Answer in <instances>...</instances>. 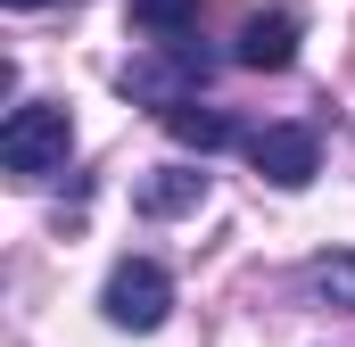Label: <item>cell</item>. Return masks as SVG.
Returning <instances> with one entry per match:
<instances>
[{
  "label": "cell",
  "instance_id": "1",
  "mask_svg": "<svg viewBox=\"0 0 355 347\" xmlns=\"http://www.w3.org/2000/svg\"><path fill=\"white\" fill-rule=\"evenodd\" d=\"M67 158H75V116H67L58 99L8 108V124H0V166L17 174V182H50V174H67Z\"/></svg>",
  "mask_w": 355,
  "mask_h": 347
},
{
  "label": "cell",
  "instance_id": "2",
  "mask_svg": "<svg viewBox=\"0 0 355 347\" xmlns=\"http://www.w3.org/2000/svg\"><path fill=\"white\" fill-rule=\"evenodd\" d=\"M207 75H215V58H207L190 33H174V42L141 50L116 83H124V99H132V108H157V116H166V108H182V99H198V83H207Z\"/></svg>",
  "mask_w": 355,
  "mask_h": 347
},
{
  "label": "cell",
  "instance_id": "3",
  "mask_svg": "<svg viewBox=\"0 0 355 347\" xmlns=\"http://www.w3.org/2000/svg\"><path fill=\"white\" fill-rule=\"evenodd\" d=\"M99 306H107V323H116V331H157V323L174 314V281H166V264L124 257L116 273H107Z\"/></svg>",
  "mask_w": 355,
  "mask_h": 347
},
{
  "label": "cell",
  "instance_id": "4",
  "mask_svg": "<svg viewBox=\"0 0 355 347\" xmlns=\"http://www.w3.org/2000/svg\"><path fill=\"white\" fill-rule=\"evenodd\" d=\"M248 158L272 190H306L322 166V141H314V124H265V133H248Z\"/></svg>",
  "mask_w": 355,
  "mask_h": 347
},
{
  "label": "cell",
  "instance_id": "5",
  "mask_svg": "<svg viewBox=\"0 0 355 347\" xmlns=\"http://www.w3.org/2000/svg\"><path fill=\"white\" fill-rule=\"evenodd\" d=\"M289 58H297V8H257V17L240 25V67L281 75Z\"/></svg>",
  "mask_w": 355,
  "mask_h": 347
},
{
  "label": "cell",
  "instance_id": "6",
  "mask_svg": "<svg viewBox=\"0 0 355 347\" xmlns=\"http://www.w3.org/2000/svg\"><path fill=\"white\" fill-rule=\"evenodd\" d=\"M132 207H141V215H190V207H207V174L198 166H157L132 190Z\"/></svg>",
  "mask_w": 355,
  "mask_h": 347
},
{
  "label": "cell",
  "instance_id": "7",
  "mask_svg": "<svg viewBox=\"0 0 355 347\" xmlns=\"http://www.w3.org/2000/svg\"><path fill=\"white\" fill-rule=\"evenodd\" d=\"M166 133H174L182 149H198V158H207V149H223V141H232V116H215V108L182 99V108H166Z\"/></svg>",
  "mask_w": 355,
  "mask_h": 347
},
{
  "label": "cell",
  "instance_id": "8",
  "mask_svg": "<svg viewBox=\"0 0 355 347\" xmlns=\"http://www.w3.org/2000/svg\"><path fill=\"white\" fill-rule=\"evenodd\" d=\"M306 289H314L322 306L355 314V248H331V257H314V264H306Z\"/></svg>",
  "mask_w": 355,
  "mask_h": 347
},
{
  "label": "cell",
  "instance_id": "9",
  "mask_svg": "<svg viewBox=\"0 0 355 347\" xmlns=\"http://www.w3.org/2000/svg\"><path fill=\"white\" fill-rule=\"evenodd\" d=\"M198 8L207 0H132V25L157 33V42H174V33H198Z\"/></svg>",
  "mask_w": 355,
  "mask_h": 347
},
{
  "label": "cell",
  "instance_id": "10",
  "mask_svg": "<svg viewBox=\"0 0 355 347\" xmlns=\"http://www.w3.org/2000/svg\"><path fill=\"white\" fill-rule=\"evenodd\" d=\"M8 8H42V0H8Z\"/></svg>",
  "mask_w": 355,
  "mask_h": 347
}]
</instances>
